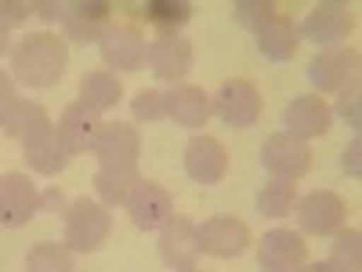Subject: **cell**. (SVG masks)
I'll return each mask as SVG.
<instances>
[{"label":"cell","instance_id":"cell-35","mask_svg":"<svg viewBox=\"0 0 362 272\" xmlns=\"http://www.w3.org/2000/svg\"><path fill=\"white\" fill-rule=\"evenodd\" d=\"M33 15H40L44 22H58V15H62V4H54V0H40V4H33Z\"/></svg>","mask_w":362,"mask_h":272},{"label":"cell","instance_id":"cell-23","mask_svg":"<svg viewBox=\"0 0 362 272\" xmlns=\"http://www.w3.org/2000/svg\"><path fill=\"white\" fill-rule=\"evenodd\" d=\"M119 98H124V84H119L116 73H109V69H90V73L80 76V95H76L80 106L95 109V113H105V109L119 106Z\"/></svg>","mask_w":362,"mask_h":272},{"label":"cell","instance_id":"cell-17","mask_svg":"<svg viewBox=\"0 0 362 272\" xmlns=\"http://www.w3.org/2000/svg\"><path fill=\"white\" fill-rule=\"evenodd\" d=\"M160 258L167 268L174 272H189L196 268V258H199V244H196V225L189 218H170L160 225Z\"/></svg>","mask_w":362,"mask_h":272},{"label":"cell","instance_id":"cell-19","mask_svg":"<svg viewBox=\"0 0 362 272\" xmlns=\"http://www.w3.org/2000/svg\"><path fill=\"white\" fill-rule=\"evenodd\" d=\"M90 153L98 157V164H138V153H141V135L138 128L124 124V120H112V124H102L95 145H90Z\"/></svg>","mask_w":362,"mask_h":272},{"label":"cell","instance_id":"cell-29","mask_svg":"<svg viewBox=\"0 0 362 272\" xmlns=\"http://www.w3.org/2000/svg\"><path fill=\"white\" fill-rule=\"evenodd\" d=\"M131 116L138 120V124H156V120H167L163 91H156V87H141L138 95L131 98Z\"/></svg>","mask_w":362,"mask_h":272},{"label":"cell","instance_id":"cell-24","mask_svg":"<svg viewBox=\"0 0 362 272\" xmlns=\"http://www.w3.org/2000/svg\"><path fill=\"white\" fill-rule=\"evenodd\" d=\"M138 164H124V167H116V164H102L95 171V193H98V203L102 207H116V203H127L131 189L138 186Z\"/></svg>","mask_w":362,"mask_h":272},{"label":"cell","instance_id":"cell-37","mask_svg":"<svg viewBox=\"0 0 362 272\" xmlns=\"http://www.w3.org/2000/svg\"><path fill=\"white\" fill-rule=\"evenodd\" d=\"M11 51V37H8V29L0 26V55H8Z\"/></svg>","mask_w":362,"mask_h":272},{"label":"cell","instance_id":"cell-13","mask_svg":"<svg viewBox=\"0 0 362 272\" xmlns=\"http://www.w3.org/2000/svg\"><path fill=\"white\" fill-rule=\"evenodd\" d=\"M185 174L199 186H218L228 174V149L214 135H192L185 145Z\"/></svg>","mask_w":362,"mask_h":272},{"label":"cell","instance_id":"cell-20","mask_svg":"<svg viewBox=\"0 0 362 272\" xmlns=\"http://www.w3.org/2000/svg\"><path fill=\"white\" fill-rule=\"evenodd\" d=\"M254 40H257V51L264 58H272V62H290V58L297 55V44H300L293 18L283 15L279 8L272 11L264 22L254 26Z\"/></svg>","mask_w":362,"mask_h":272},{"label":"cell","instance_id":"cell-15","mask_svg":"<svg viewBox=\"0 0 362 272\" xmlns=\"http://www.w3.org/2000/svg\"><path fill=\"white\" fill-rule=\"evenodd\" d=\"M127 215H131V222L138 229H145V232L156 229L160 232V225L174 218V200H170V193L163 186L141 178L138 186L131 189V196H127Z\"/></svg>","mask_w":362,"mask_h":272},{"label":"cell","instance_id":"cell-25","mask_svg":"<svg viewBox=\"0 0 362 272\" xmlns=\"http://www.w3.org/2000/svg\"><path fill=\"white\" fill-rule=\"evenodd\" d=\"M138 15L148 26H156L160 33H177V26H185L192 18V4L189 0H148Z\"/></svg>","mask_w":362,"mask_h":272},{"label":"cell","instance_id":"cell-5","mask_svg":"<svg viewBox=\"0 0 362 272\" xmlns=\"http://www.w3.org/2000/svg\"><path fill=\"white\" fill-rule=\"evenodd\" d=\"M18 142H22V157H25V164L33 167L37 174H44V178H51V174H58V171H66L69 160H73L66 149H62V142H58L54 124H51V116H47V113L37 116V120H33V128H25V131L18 135Z\"/></svg>","mask_w":362,"mask_h":272},{"label":"cell","instance_id":"cell-12","mask_svg":"<svg viewBox=\"0 0 362 272\" xmlns=\"http://www.w3.org/2000/svg\"><path fill=\"white\" fill-rule=\"evenodd\" d=\"M297 218H300V229L312 236H334L337 229H344L348 203L329 189H315L297 203Z\"/></svg>","mask_w":362,"mask_h":272},{"label":"cell","instance_id":"cell-11","mask_svg":"<svg viewBox=\"0 0 362 272\" xmlns=\"http://www.w3.org/2000/svg\"><path fill=\"white\" fill-rule=\"evenodd\" d=\"M261 164L272 171V178L293 181V178H300V174H308V167H312V149H308V142H297V138H290L286 131H279V135L264 138V145H261Z\"/></svg>","mask_w":362,"mask_h":272},{"label":"cell","instance_id":"cell-4","mask_svg":"<svg viewBox=\"0 0 362 272\" xmlns=\"http://www.w3.org/2000/svg\"><path fill=\"white\" fill-rule=\"evenodd\" d=\"M210 113H218L228 128H254L261 113H264V98H261V91L254 80H243V76H235V80H225L218 87V95L214 102H210Z\"/></svg>","mask_w":362,"mask_h":272},{"label":"cell","instance_id":"cell-7","mask_svg":"<svg viewBox=\"0 0 362 272\" xmlns=\"http://www.w3.org/2000/svg\"><path fill=\"white\" fill-rule=\"evenodd\" d=\"M40 215V189L33 178L22 171H4L0 174V225L4 229H22Z\"/></svg>","mask_w":362,"mask_h":272},{"label":"cell","instance_id":"cell-22","mask_svg":"<svg viewBox=\"0 0 362 272\" xmlns=\"http://www.w3.org/2000/svg\"><path fill=\"white\" fill-rule=\"evenodd\" d=\"M148 69H153L160 80H181L192 69V44L181 33H160L153 44H148Z\"/></svg>","mask_w":362,"mask_h":272},{"label":"cell","instance_id":"cell-18","mask_svg":"<svg viewBox=\"0 0 362 272\" xmlns=\"http://www.w3.org/2000/svg\"><path fill=\"white\" fill-rule=\"evenodd\" d=\"M109 11H112V8L105 4V0H73V4H62V15H58V22H62V29H66L69 40L87 44V40H98L102 29L112 22Z\"/></svg>","mask_w":362,"mask_h":272},{"label":"cell","instance_id":"cell-6","mask_svg":"<svg viewBox=\"0 0 362 272\" xmlns=\"http://www.w3.org/2000/svg\"><path fill=\"white\" fill-rule=\"evenodd\" d=\"M355 33V15L341 0H322L308 11V18L297 26V37H305L315 47H334Z\"/></svg>","mask_w":362,"mask_h":272},{"label":"cell","instance_id":"cell-3","mask_svg":"<svg viewBox=\"0 0 362 272\" xmlns=\"http://www.w3.org/2000/svg\"><path fill=\"white\" fill-rule=\"evenodd\" d=\"M98 51L109 69L124 73H138L148 62V40L134 22H109L98 37Z\"/></svg>","mask_w":362,"mask_h":272},{"label":"cell","instance_id":"cell-14","mask_svg":"<svg viewBox=\"0 0 362 272\" xmlns=\"http://www.w3.org/2000/svg\"><path fill=\"white\" fill-rule=\"evenodd\" d=\"M329 120H334V109H329L326 98H319V95H297L283 109V128L297 142H308V138L326 135L329 131Z\"/></svg>","mask_w":362,"mask_h":272},{"label":"cell","instance_id":"cell-16","mask_svg":"<svg viewBox=\"0 0 362 272\" xmlns=\"http://www.w3.org/2000/svg\"><path fill=\"white\" fill-rule=\"evenodd\" d=\"M102 124H105L102 113L73 102V106H66L62 116H58L54 135H58V142H62V149H66L69 157H80V153H90V145H95Z\"/></svg>","mask_w":362,"mask_h":272},{"label":"cell","instance_id":"cell-26","mask_svg":"<svg viewBox=\"0 0 362 272\" xmlns=\"http://www.w3.org/2000/svg\"><path fill=\"white\" fill-rule=\"evenodd\" d=\"M293 207H297L293 181L272 178V181H264V186H261V193H257V210H261L264 218H286Z\"/></svg>","mask_w":362,"mask_h":272},{"label":"cell","instance_id":"cell-10","mask_svg":"<svg viewBox=\"0 0 362 272\" xmlns=\"http://www.w3.org/2000/svg\"><path fill=\"white\" fill-rule=\"evenodd\" d=\"M196 244L203 254H214V258H239L250 247V229L247 222L239 218H206L203 225H196Z\"/></svg>","mask_w":362,"mask_h":272},{"label":"cell","instance_id":"cell-1","mask_svg":"<svg viewBox=\"0 0 362 272\" xmlns=\"http://www.w3.org/2000/svg\"><path fill=\"white\" fill-rule=\"evenodd\" d=\"M66 66H69L66 40L58 37V33H47V29L25 33V37L11 47L15 80L25 84L29 91H44V87L58 84V80L66 76Z\"/></svg>","mask_w":362,"mask_h":272},{"label":"cell","instance_id":"cell-8","mask_svg":"<svg viewBox=\"0 0 362 272\" xmlns=\"http://www.w3.org/2000/svg\"><path fill=\"white\" fill-rule=\"evenodd\" d=\"M308 261L305 236L293 229H268L257 244V268L261 272H297Z\"/></svg>","mask_w":362,"mask_h":272},{"label":"cell","instance_id":"cell-33","mask_svg":"<svg viewBox=\"0 0 362 272\" xmlns=\"http://www.w3.org/2000/svg\"><path fill=\"white\" fill-rule=\"evenodd\" d=\"M18 106V91H15V80L8 73H0V128H4V120L11 116V109Z\"/></svg>","mask_w":362,"mask_h":272},{"label":"cell","instance_id":"cell-32","mask_svg":"<svg viewBox=\"0 0 362 272\" xmlns=\"http://www.w3.org/2000/svg\"><path fill=\"white\" fill-rule=\"evenodd\" d=\"M33 15V4L29 0H0V26H18V22H29Z\"/></svg>","mask_w":362,"mask_h":272},{"label":"cell","instance_id":"cell-30","mask_svg":"<svg viewBox=\"0 0 362 272\" xmlns=\"http://www.w3.org/2000/svg\"><path fill=\"white\" fill-rule=\"evenodd\" d=\"M232 11H235V18L243 22L250 33H254V26L257 22H264L272 11H276V4H272V0H235L232 4Z\"/></svg>","mask_w":362,"mask_h":272},{"label":"cell","instance_id":"cell-36","mask_svg":"<svg viewBox=\"0 0 362 272\" xmlns=\"http://www.w3.org/2000/svg\"><path fill=\"white\" fill-rule=\"evenodd\" d=\"M297 272H337V268L329 265V261H305V265H300Z\"/></svg>","mask_w":362,"mask_h":272},{"label":"cell","instance_id":"cell-21","mask_svg":"<svg viewBox=\"0 0 362 272\" xmlns=\"http://www.w3.org/2000/svg\"><path fill=\"white\" fill-rule=\"evenodd\" d=\"M163 109H167V120H174L177 128H206L210 120V95L196 84H174L167 95H163Z\"/></svg>","mask_w":362,"mask_h":272},{"label":"cell","instance_id":"cell-28","mask_svg":"<svg viewBox=\"0 0 362 272\" xmlns=\"http://www.w3.org/2000/svg\"><path fill=\"white\" fill-rule=\"evenodd\" d=\"M25 272H73V251L66 244H37L25 254Z\"/></svg>","mask_w":362,"mask_h":272},{"label":"cell","instance_id":"cell-38","mask_svg":"<svg viewBox=\"0 0 362 272\" xmlns=\"http://www.w3.org/2000/svg\"><path fill=\"white\" fill-rule=\"evenodd\" d=\"M189 272H199V268H189Z\"/></svg>","mask_w":362,"mask_h":272},{"label":"cell","instance_id":"cell-34","mask_svg":"<svg viewBox=\"0 0 362 272\" xmlns=\"http://www.w3.org/2000/svg\"><path fill=\"white\" fill-rule=\"evenodd\" d=\"M358 157H362V142H358V135L348 142V149H344V157H341V167L351 174V178H358L362 174V164H358Z\"/></svg>","mask_w":362,"mask_h":272},{"label":"cell","instance_id":"cell-2","mask_svg":"<svg viewBox=\"0 0 362 272\" xmlns=\"http://www.w3.org/2000/svg\"><path fill=\"white\" fill-rule=\"evenodd\" d=\"M112 232V215L109 207H102L98 200H73L66 207V236L62 244L69 251H80V254H90V251H102L105 239Z\"/></svg>","mask_w":362,"mask_h":272},{"label":"cell","instance_id":"cell-27","mask_svg":"<svg viewBox=\"0 0 362 272\" xmlns=\"http://www.w3.org/2000/svg\"><path fill=\"white\" fill-rule=\"evenodd\" d=\"M326 261L337 272H362V232L358 229H337Z\"/></svg>","mask_w":362,"mask_h":272},{"label":"cell","instance_id":"cell-9","mask_svg":"<svg viewBox=\"0 0 362 272\" xmlns=\"http://www.w3.org/2000/svg\"><path fill=\"white\" fill-rule=\"evenodd\" d=\"M358 47H329L322 51L319 58L308 62V80L319 87V91H348L351 84H358Z\"/></svg>","mask_w":362,"mask_h":272},{"label":"cell","instance_id":"cell-31","mask_svg":"<svg viewBox=\"0 0 362 272\" xmlns=\"http://www.w3.org/2000/svg\"><path fill=\"white\" fill-rule=\"evenodd\" d=\"M337 113L348 120V128H362V113H358V84H351L348 91H341V98H337Z\"/></svg>","mask_w":362,"mask_h":272}]
</instances>
